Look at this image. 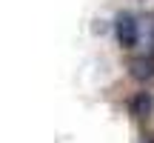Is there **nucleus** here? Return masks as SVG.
<instances>
[{"mask_svg":"<svg viewBox=\"0 0 154 143\" xmlns=\"http://www.w3.org/2000/svg\"><path fill=\"white\" fill-rule=\"evenodd\" d=\"M140 32H143V23H140L131 11L117 14V20H114V34H117V40H120L123 49H134V46L140 43Z\"/></svg>","mask_w":154,"mask_h":143,"instance_id":"nucleus-1","label":"nucleus"},{"mask_svg":"<svg viewBox=\"0 0 154 143\" xmlns=\"http://www.w3.org/2000/svg\"><path fill=\"white\" fill-rule=\"evenodd\" d=\"M128 75L134 77L137 83H154V52H146V55L134 57L131 63H128Z\"/></svg>","mask_w":154,"mask_h":143,"instance_id":"nucleus-2","label":"nucleus"},{"mask_svg":"<svg viewBox=\"0 0 154 143\" xmlns=\"http://www.w3.org/2000/svg\"><path fill=\"white\" fill-rule=\"evenodd\" d=\"M151 106H154L151 94L149 92H140V94H134V97H131V115L134 117H149L151 115Z\"/></svg>","mask_w":154,"mask_h":143,"instance_id":"nucleus-3","label":"nucleus"},{"mask_svg":"<svg viewBox=\"0 0 154 143\" xmlns=\"http://www.w3.org/2000/svg\"><path fill=\"white\" fill-rule=\"evenodd\" d=\"M146 143H154V135H149V138H146Z\"/></svg>","mask_w":154,"mask_h":143,"instance_id":"nucleus-4","label":"nucleus"}]
</instances>
